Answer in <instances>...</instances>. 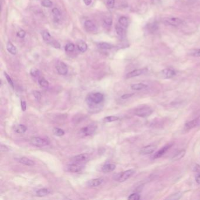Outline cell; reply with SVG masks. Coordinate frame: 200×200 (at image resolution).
<instances>
[{"mask_svg": "<svg viewBox=\"0 0 200 200\" xmlns=\"http://www.w3.org/2000/svg\"><path fill=\"white\" fill-rule=\"evenodd\" d=\"M104 99L103 94L100 92L90 93L86 97V101L89 105L100 104L104 101Z\"/></svg>", "mask_w": 200, "mask_h": 200, "instance_id": "1", "label": "cell"}, {"mask_svg": "<svg viewBox=\"0 0 200 200\" xmlns=\"http://www.w3.org/2000/svg\"><path fill=\"white\" fill-rule=\"evenodd\" d=\"M135 171L134 170H127L122 173L116 174L114 177V180L119 181V182H124L129 179L133 174H134Z\"/></svg>", "mask_w": 200, "mask_h": 200, "instance_id": "2", "label": "cell"}, {"mask_svg": "<svg viewBox=\"0 0 200 200\" xmlns=\"http://www.w3.org/2000/svg\"><path fill=\"white\" fill-rule=\"evenodd\" d=\"M153 113V110L148 106H141L134 110V114L141 117H147Z\"/></svg>", "mask_w": 200, "mask_h": 200, "instance_id": "3", "label": "cell"}, {"mask_svg": "<svg viewBox=\"0 0 200 200\" xmlns=\"http://www.w3.org/2000/svg\"><path fill=\"white\" fill-rule=\"evenodd\" d=\"M30 143L35 147H44L48 145L50 141L48 139H43L39 137H34L30 139Z\"/></svg>", "mask_w": 200, "mask_h": 200, "instance_id": "4", "label": "cell"}, {"mask_svg": "<svg viewBox=\"0 0 200 200\" xmlns=\"http://www.w3.org/2000/svg\"><path fill=\"white\" fill-rule=\"evenodd\" d=\"M96 129H97V126L95 125H90L86 127H83L79 131V135L83 137L90 136L95 133Z\"/></svg>", "mask_w": 200, "mask_h": 200, "instance_id": "5", "label": "cell"}, {"mask_svg": "<svg viewBox=\"0 0 200 200\" xmlns=\"http://www.w3.org/2000/svg\"><path fill=\"white\" fill-rule=\"evenodd\" d=\"M163 22L165 25L173 26H179L183 23V21L178 18H165Z\"/></svg>", "mask_w": 200, "mask_h": 200, "instance_id": "6", "label": "cell"}, {"mask_svg": "<svg viewBox=\"0 0 200 200\" xmlns=\"http://www.w3.org/2000/svg\"><path fill=\"white\" fill-rule=\"evenodd\" d=\"M161 74L164 79H171L173 78L176 75V72L173 69L166 68L161 70Z\"/></svg>", "mask_w": 200, "mask_h": 200, "instance_id": "7", "label": "cell"}, {"mask_svg": "<svg viewBox=\"0 0 200 200\" xmlns=\"http://www.w3.org/2000/svg\"><path fill=\"white\" fill-rule=\"evenodd\" d=\"M200 122V117H197L195 119H193L192 120V121H190V122H187V123L185 124V126H184V129L185 131H190V130H192V129H194V127H197L199 123Z\"/></svg>", "mask_w": 200, "mask_h": 200, "instance_id": "8", "label": "cell"}, {"mask_svg": "<svg viewBox=\"0 0 200 200\" xmlns=\"http://www.w3.org/2000/svg\"><path fill=\"white\" fill-rule=\"evenodd\" d=\"M56 70L59 74L61 75H66L68 72V69L67 66L62 62H59L56 66Z\"/></svg>", "mask_w": 200, "mask_h": 200, "instance_id": "9", "label": "cell"}, {"mask_svg": "<svg viewBox=\"0 0 200 200\" xmlns=\"http://www.w3.org/2000/svg\"><path fill=\"white\" fill-rule=\"evenodd\" d=\"M173 144H168L167 145H165L163 147L160 149L158 151L154 154V158H158L161 156H163L165 153L172 147Z\"/></svg>", "mask_w": 200, "mask_h": 200, "instance_id": "10", "label": "cell"}, {"mask_svg": "<svg viewBox=\"0 0 200 200\" xmlns=\"http://www.w3.org/2000/svg\"><path fill=\"white\" fill-rule=\"evenodd\" d=\"M89 158V155L86 153H83V154H79L77 156L72 157L71 160L73 162L80 163V162L86 161Z\"/></svg>", "mask_w": 200, "mask_h": 200, "instance_id": "11", "label": "cell"}, {"mask_svg": "<svg viewBox=\"0 0 200 200\" xmlns=\"http://www.w3.org/2000/svg\"><path fill=\"white\" fill-rule=\"evenodd\" d=\"M156 149V146L153 145H149L141 148L140 153L141 155H147L153 153Z\"/></svg>", "mask_w": 200, "mask_h": 200, "instance_id": "12", "label": "cell"}, {"mask_svg": "<svg viewBox=\"0 0 200 200\" xmlns=\"http://www.w3.org/2000/svg\"><path fill=\"white\" fill-rule=\"evenodd\" d=\"M85 27L86 29L89 32H95L97 31V26L96 25L90 20H87L85 22Z\"/></svg>", "mask_w": 200, "mask_h": 200, "instance_id": "13", "label": "cell"}, {"mask_svg": "<svg viewBox=\"0 0 200 200\" xmlns=\"http://www.w3.org/2000/svg\"><path fill=\"white\" fill-rule=\"evenodd\" d=\"M83 168L82 165L78 164H71L67 166V170L70 173H78Z\"/></svg>", "mask_w": 200, "mask_h": 200, "instance_id": "14", "label": "cell"}, {"mask_svg": "<svg viewBox=\"0 0 200 200\" xmlns=\"http://www.w3.org/2000/svg\"><path fill=\"white\" fill-rule=\"evenodd\" d=\"M103 179L101 178H95L90 180L88 181L87 183V186L90 187H97L100 185H101L102 183H103Z\"/></svg>", "mask_w": 200, "mask_h": 200, "instance_id": "15", "label": "cell"}, {"mask_svg": "<svg viewBox=\"0 0 200 200\" xmlns=\"http://www.w3.org/2000/svg\"><path fill=\"white\" fill-rule=\"evenodd\" d=\"M18 161L20 163L28 165V166H33L35 165V162L31 159L27 158L26 157H22L18 159Z\"/></svg>", "mask_w": 200, "mask_h": 200, "instance_id": "16", "label": "cell"}, {"mask_svg": "<svg viewBox=\"0 0 200 200\" xmlns=\"http://www.w3.org/2000/svg\"><path fill=\"white\" fill-rule=\"evenodd\" d=\"M144 72V69H136L128 73L126 75V78L130 79L142 75Z\"/></svg>", "mask_w": 200, "mask_h": 200, "instance_id": "17", "label": "cell"}, {"mask_svg": "<svg viewBox=\"0 0 200 200\" xmlns=\"http://www.w3.org/2000/svg\"><path fill=\"white\" fill-rule=\"evenodd\" d=\"M186 153V151L185 150H181L178 151V152H177L174 155V156L172 157L171 160L173 161H176L178 160H180V159H181L183 157L185 156Z\"/></svg>", "mask_w": 200, "mask_h": 200, "instance_id": "18", "label": "cell"}, {"mask_svg": "<svg viewBox=\"0 0 200 200\" xmlns=\"http://www.w3.org/2000/svg\"><path fill=\"white\" fill-rule=\"evenodd\" d=\"M116 167V166L114 164H106L102 167V170L104 173H109L114 171Z\"/></svg>", "mask_w": 200, "mask_h": 200, "instance_id": "19", "label": "cell"}, {"mask_svg": "<svg viewBox=\"0 0 200 200\" xmlns=\"http://www.w3.org/2000/svg\"><path fill=\"white\" fill-rule=\"evenodd\" d=\"M148 87V86L147 85H145L144 83H135V84H132L131 85V89L134 90H143L144 89H146Z\"/></svg>", "mask_w": 200, "mask_h": 200, "instance_id": "20", "label": "cell"}, {"mask_svg": "<svg viewBox=\"0 0 200 200\" xmlns=\"http://www.w3.org/2000/svg\"><path fill=\"white\" fill-rule=\"evenodd\" d=\"M51 193V190L48 188H42L36 192V194L38 197H45L48 195H49Z\"/></svg>", "mask_w": 200, "mask_h": 200, "instance_id": "21", "label": "cell"}, {"mask_svg": "<svg viewBox=\"0 0 200 200\" xmlns=\"http://www.w3.org/2000/svg\"><path fill=\"white\" fill-rule=\"evenodd\" d=\"M7 49L8 51L12 55H15L17 52V49L16 47L10 42H8L7 44Z\"/></svg>", "mask_w": 200, "mask_h": 200, "instance_id": "22", "label": "cell"}, {"mask_svg": "<svg viewBox=\"0 0 200 200\" xmlns=\"http://www.w3.org/2000/svg\"><path fill=\"white\" fill-rule=\"evenodd\" d=\"M27 130V127L24 124H19L15 128V131L18 134H23Z\"/></svg>", "mask_w": 200, "mask_h": 200, "instance_id": "23", "label": "cell"}, {"mask_svg": "<svg viewBox=\"0 0 200 200\" xmlns=\"http://www.w3.org/2000/svg\"><path fill=\"white\" fill-rule=\"evenodd\" d=\"M97 46L102 49H110L113 47L112 44L106 42H100L97 44Z\"/></svg>", "mask_w": 200, "mask_h": 200, "instance_id": "24", "label": "cell"}, {"mask_svg": "<svg viewBox=\"0 0 200 200\" xmlns=\"http://www.w3.org/2000/svg\"><path fill=\"white\" fill-rule=\"evenodd\" d=\"M78 48L80 52H86L87 49V44L83 41H80L78 44Z\"/></svg>", "mask_w": 200, "mask_h": 200, "instance_id": "25", "label": "cell"}, {"mask_svg": "<svg viewBox=\"0 0 200 200\" xmlns=\"http://www.w3.org/2000/svg\"><path fill=\"white\" fill-rule=\"evenodd\" d=\"M52 132L53 133L54 135L56 136H63L65 134V131H63L62 129L58 128V127H55L52 130Z\"/></svg>", "mask_w": 200, "mask_h": 200, "instance_id": "26", "label": "cell"}, {"mask_svg": "<svg viewBox=\"0 0 200 200\" xmlns=\"http://www.w3.org/2000/svg\"><path fill=\"white\" fill-rule=\"evenodd\" d=\"M119 120V117L115 116H110L106 117L103 119V122L106 123H110V122H116Z\"/></svg>", "mask_w": 200, "mask_h": 200, "instance_id": "27", "label": "cell"}, {"mask_svg": "<svg viewBox=\"0 0 200 200\" xmlns=\"http://www.w3.org/2000/svg\"><path fill=\"white\" fill-rule=\"evenodd\" d=\"M182 196V193L181 192H177V193H175V194H173L171 195H170L167 198V200H178L180 199Z\"/></svg>", "mask_w": 200, "mask_h": 200, "instance_id": "28", "label": "cell"}, {"mask_svg": "<svg viewBox=\"0 0 200 200\" xmlns=\"http://www.w3.org/2000/svg\"><path fill=\"white\" fill-rule=\"evenodd\" d=\"M42 38L46 42H50L52 40V37L51 35H50V34L49 33V32L45 31H44L42 33Z\"/></svg>", "mask_w": 200, "mask_h": 200, "instance_id": "29", "label": "cell"}, {"mask_svg": "<svg viewBox=\"0 0 200 200\" xmlns=\"http://www.w3.org/2000/svg\"><path fill=\"white\" fill-rule=\"evenodd\" d=\"M119 22L122 26L126 28L128 26V20L127 18L125 17H121L119 19Z\"/></svg>", "mask_w": 200, "mask_h": 200, "instance_id": "30", "label": "cell"}, {"mask_svg": "<svg viewBox=\"0 0 200 200\" xmlns=\"http://www.w3.org/2000/svg\"><path fill=\"white\" fill-rule=\"evenodd\" d=\"M116 31L117 34L120 36H123L124 34H125V31L124 29H123V28L122 27V25H116Z\"/></svg>", "mask_w": 200, "mask_h": 200, "instance_id": "31", "label": "cell"}, {"mask_svg": "<svg viewBox=\"0 0 200 200\" xmlns=\"http://www.w3.org/2000/svg\"><path fill=\"white\" fill-rule=\"evenodd\" d=\"M39 85L42 87H48L49 86V82L44 78H40L38 80Z\"/></svg>", "mask_w": 200, "mask_h": 200, "instance_id": "32", "label": "cell"}, {"mask_svg": "<svg viewBox=\"0 0 200 200\" xmlns=\"http://www.w3.org/2000/svg\"><path fill=\"white\" fill-rule=\"evenodd\" d=\"M65 49L66 52H73L75 49V45H74V44H72V43H69L65 46Z\"/></svg>", "mask_w": 200, "mask_h": 200, "instance_id": "33", "label": "cell"}, {"mask_svg": "<svg viewBox=\"0 0 200 200\" xmlns=\"http://www.w3.org/2000/svg\"><path fill=\"white\" fill-rule=\"evenodd\" d=\"M41 4L44 7L49 8L52 7V2L51 0H42L41 2Z\"/></svg>", "mask_w": 200, "mask_h": 200, "instance_id": "34", "label": "cell"}, {"mask_svg": "<svg viewBox=\"0 0 200 200\" xmlns=\"http://www.w3.org/2000/svg\"><path fill=\"white\" fill-rule=\"evenodd\" d=\"M190 55L195 57H200V49H195L190 51Z\"/></svg>", "mask_w": 200, "mask_h": 200, "instance_id": "35", "label": "cell"}, {"mask_svg": "<svg viewBox=\"0 0 200 200\" xmlns=\"http://www.w3.org/2000/svg\"><path fill=\"white\" fill-rule=\"evenodd\" d=\"M33 95L34 96V98H35V100H36L37 102H39V101L41 100L42 95H41V93L39 91L34 90V91L33 92Z\"/></svg>", "mask_w": 200, "mask_h": 200, "instance_id": "36", "label": "cell"}, {"mask_svg": "<svg viewBox=\"0 0 200 200\" xmlns=\"http://www.w3.org/2000/svg\"><path fill=\"white\" fill-rule=\"evenodd\" d=\"M140 199V196L139 194L137 193L132 194L128 197V200H139Z\"/></svg>", "mask_w": 200, "mask_h": 200, "instance_id": "37", "label": "cell"}, {"mask_svg": "<svg viewBox=\"0 0 200 200\" xmlns=\"http://www.w3.org/2000/svg\"><path fill=\"white\" fill-rule=\"evenodd\" d=\"M39 73H40L39 70L36 68H32L30 71V73H31V76H32L34 77H37L38 76H39Z\"/></svg>", "mask_w": 200, "mask_h": 200, "instance_id": "38", "label": "cell"}, {"mask_svg": "<svg viewBox=\"0 0 200 200\" xmlns=\"http://www.w3.org/2000/svg\"><path fill=\"white\" fill-rule=\"evenodd\" d=\"M4 75H5V76L6 79H7V81H8L9 84L12 87H14V82H13L12 79L11 78V77L9 76L5 72H4Z\"/></svg>", "mask_w": 200, "mask_h": 200, "instance_id": "39", "label": "cell"}, {"mask_svg": "<svg viewBox=\"0 0 200 200\" xmlns=\"http://www.w3.org/2000/svg\"><path fill=\"white\" fill-rule=\"evenodd\" d=\"M115 0H107V5L109 8H113L114 6Z\"/></svg>", "mask_w": 200, "mask_h": 200, "instance_id": "40", "label": "cell"}, {"mask_svg": "<svg viewBox=\"0 0 200 200\" xmlns=\"http://www.w3.org/2000/svg\"><path fill=\"white\" fill-rule=\"evenodd\" d=\"M52 12L53 14L56 17H59L61 15V12H60L59 10L56 8L52 9Z\"/></svg>", "mask_w": 200, "mask_h": 200, "instance_id": "41", "label": "cell"}, {"mask_svg": "<svg viewBox=\"0 0 200 200\" xmlns=\"http://www.w3.org/2000/svg\"><path fill=\"white\" fill-rule=\"evenodd\" d=\"M26 35V32L24 30H20L17 32V36L21 38H24Z\"/></svg>", "mask_w": 200, "mask_h": 200, "instance_id": "42", "label": "cell"}, {"mask_svg": "<svg viewBox=\"0 0 200 200\" xmlns=\"http://www.w3.org/2000/svg\"><path fill=\"white\" fill-rule=\"evenodd\" d=\"M21 109L23 112H25L26 109V102L25 100H21Z\"/></svg>", "mask_w": 200, "mask_h": 200, "instance_id": "43", "label": "cell"}, {"mask_svg": "<svg viewBox=\"0 0 200 200\" xmlns=\"http://www.w3.org/2000/svg\"><path fill=\"white\" fill-rule=\"evenodd\" d=\"M51 43V45L53 46L55 48H60V44H59L57 41H52L50 42Z\"/></svg>", "mask_w": 200, "mask_h": 200, "instance_id": "44", "label": "cell"}, {"mask_svg": "<svg viewBox=\"0 0 200 200\" xmlns=\"http://www.w3.org/2000/svg\"><path fill=\"white\" fill-rule=\"evenodd\" d=\"M104 23L106 25H111L112 24V19L111 18H107L104 19Z\"/></svg>", "mask_w": 200, "mask_h": 200, "instance_id": "45", "label": "cell"}, {"mask_svg": "<svg viewBox=\"0 0 200 200\" xmlns=\"http://www.w3.org/2000/svg\"><path fill=\"white\" fill-rule=\"evenodd\" d=\"M0 150L2 152H7L9 150V148L5 145L3 144H1V147H0Z\"/></svg>", "mask_w": 200, "mask_h": 200, "instance_id": "46", "label": "cell"}, {"mask_svg": "<svg viewBox=\"0 0 200 200\" xmlns=\"http://www.w3.org/2000/svg\"><path fill=\"white\" fill-rule=\"evenodd\" d=\"M193 171L197 173H200V165L198 164H196L195 167L193 168Z\"/></svg>", "mask_w": 200, "mask_h": 200, "instance_id": "47", "label": "cell"}, {"mask_svg": "<svg viewBox=\"0 0 200 200\" xmlns=\"http://www.w3.org/2000/svg\"><path fill=\"white\" fill-rule=\"evenodd\" d=\"M134 94L133 93H131V94H125V95H123L121 96V98L123 99H128L129 97H131V96H133Z\"/></svg>", "mask_w": 200, "mask_h": 200, "instance_id": "48", "label": "cell"}, {"mask_svg": "<svg viewBox=\"0 0 200 200\" xmlns=\"http://www.w3.org/2000/svg\"><path fill=\"white\" fill-rule=\"evenodd\" d=\"M83 1L86 5H89L92 3V0H83Z\"/></svg>", "mask_w": 200, "mask_h": 200, "instance_id": "49", "label": "cell"}, {"mask_svg": "<svg viewBox=\"0 0 200 200\" xmlns=\"http://www.w3.org/2000/svg\"><path fill=\"white\" fill-rule=\"evenodd\" d=\"M195 181H196V182L198 183V184H200V175H198L196 177V178H195Z\"/></svg>", "mask_w": 200, "mask_h": 200, "instance_id": "50", "label": "cell"}]
</instances>
